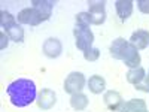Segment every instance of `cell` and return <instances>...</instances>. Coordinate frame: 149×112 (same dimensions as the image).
Masks as SVG:
<instances>
[{
    "mask_svg": "<svg viewBox=\"0 0 149 112\" xmlns=\"http://www.w3.org/2000/svg\"><path fill=\"white\" fill-rule=\"evenodd\" d=\"M145 87H146V93H149V75H148V76L145 78Z\"/></svg>",
    "mask_w": 149,
    "mask_h": 112,
    "instance_id": "obj_24",
    "label": "cell"
},
{
    "mask_svg": "<svg viewBox=\"0 0 149 112\" xmlns=\"http://www.w3.org/2000/svg\"><path fill=\"white\" fill-rule=\"evenodd\" d=\"M86 81L84 73L81 72H72L67 75V78L64 81V91L67 94H76V93H82L84 87H85Z\"/></svg>",
    "mask_w": 149,
    "mask_h": 112,
    "instance_id": "obj_2",
    "label": "cell"
},
{
    "mask_svg": "<svg viewBox=\"0 0 149 112\" xmlns=\"http://www.w3.org/2000/svg\"><path fill=\"white\" fill-rule=\"evenodd\" d=\"M42 51L48 58H57L63 52V45L57 37H48L42 45Z\"/></svg>",
    "mask_w": 149,
    "mask_h": 112,
    "instance_id": "obj_9",
    "label": "cell"
},
{
    "mask_svg": "<svg viewBox=\"0 0 149 112\" xmlns=\"http://www.w3.org/2000/svg\"><path fill=\"white\" fill-rule=\"evenodd\" d=\"M0 39H2V43H0V48H2V49H5V48L8 46V43H9V36L6 34V32H2V33H0Z\"/></svg>",
    "mask_w": 149,
    "mask_h": 112,
    "instance_id": "obj_23",
    "label": "cell"
},
{
    "mask_svg": "<svg viewBox=\"0 0 149 112\" xmlns=\"http://www.w3.org/2000/svg\"><path fill=\"white\" fill-rule=\"evenodd\" d=\"M145 78H146V72H145V69H143L142 66L134 67V69H130V70L127 72V81H128L130 84H133L134 87L139 85V84H142V82L145 81Z\"/></svg>",
    "mask_w": 149,
    "mask_h": 112,
    "instance_id": "obj_14",
    "label": "cell"
},
{
    "mask_svg": "<svg viewBox=\"0 0 149 112\" xmlns=\"http://www.w3.org/2000/svg\"><path fill=\"white\" fill-rule=\"evenodd\" d=\"M73 36H74V39H76V48L81 49L82 52H85V51H88L90 48H93L94 33L90 29L74 27L73 29Z\"/></svg>",
    "mask_w": 149,
    "mask_h": 112,
    "instance_id": "obj_4",
    "label": "cell"
},
{
    "mask_svg": "<svg viewBox=\"0 0 149 112\" xmlns=\"http://www.w3.org/2000/svg\"><path fill=\"white\" fill-rule=\"evenodd\" d=\"M6 34L9 36L10 41H14L17 43H21L24 41V29L19 26L18 22L15 24V26H12L10 29H8L6 30Z\"/></svg>",
    "mask_w": 149,
    "mask_h": 112,
    "instance_id": "obj_18",
    "label": "cell"
},
{
    "mask_svg": "<svg viewBox=\"0 0 149 112\" xmlns=\"http://www.w3.org/2000/svg\"><path fill=\"white\" fill-rule=\"evenodd\" d=\"M145 108H148V106H146V102L143 99H131L128 102H124L119 112H136V111L145 109Z\"/></svg>",
    "mask_w": 149,
    "mask_h": 112,
    "instance_id": "obj_17",
    "label": "cell"
},
{
    "mask_svg": "<svg viewBox=\"0 0 149 112\" xmlns=\"http://www.w3.org/2000/svg\"><path fill=\"white\" fill-rule=\"evenodd\" d=\"M86 85H88V90L93 94H102L106 91V79L102 75H93L86 82Z\"/></svg>",
    "mask_w": 149,
    "mask_h": 112,
    "instance_id": "obj_13",
    "label": "cell"
},
{
    "mask_svg": "<svg viewBox=\"0 0 149 112\" xmlns=\"http://www.w3.org/2000/svg\"><path fill=\"white\" fill-rule=\"evenodd\" d=\"M17 21L18 24H24V26H39L42 22L40 15L37 14V10L34 8H26L18 12L17 15Z\"/></svg>",
    "mask_w": 149,
    "mask_h": 112,
    "instance_id": "obj_6",
    "label": "cell"
},
{
    "mask_svg": "<svg viewBox=\"0 0 149 112\" xmlns=\"http://www.w3.org/2000/svg\"><path fill=\"white\" fill-rule=\"evenodd\" d=\"M121 60H122L124 63H125V66L130 67V69L139 67V66H140V61H142L140 54H139V49L136 48L133 43H130V42H127L125 48H124V51H122V54H121Z\"/></svg>",
    "mask_w": 149,
    "mask_h": 112,
    "instance_id": "obj_5",
    "label": "cell"
},
{
    "mask_svg": "<svg viewBox=\"0 0 149 112\" xmlns=\"http://www.w3.org/2000/svg\"><path fill=\"white\" fill-rule=\"evenodd\" d=\"M136 112H148V108H145V109H139V111H136Z\"/></svg>",
    "mask_w": 149,
    "mask_h": 112,
    "instance_id": "obj_25",
    "label": "cell"
},
{
    "mask_svg": "<svg viewBox=\"0 0 149 112\" xmlns=\"http://www.w3.org/2000/svg\"><path fill=\"white\" fill-rule=\"evenodd\" d=\"M88 103H90V100L84 93H76V94L70 96V106L74 111H85L88 108Z\"/></svg>",
    "mask_w": 149,
    "mask_h": 112,
    "instance_id": "obj_15",
    "label": "cell"
},
{
    "mask_svg": "<svg viewBox=\"0 0 149 112\" xmlns=\"http://www.w3.org/2000/svg\"><path fill=\"white\" fill-rule=\"evenodd\" d=\"M133 5L134 3L131 2V0H116L115 2V9H116V14H118L121 21H125L131 17Z\"/></svg>",
    "mask_w": 149,
    "mask_h": 112,
    "instance_id": "obj_11",
    "label": "cell"
},
{
    "mask_svg": "<svg viewBox=\"0 0 149 112\" xmlns=\"http://www.w3.org/2000/svg\"><path fill=\"white\" fill-rule=\"evenodd\" d=\"M31 8L37 10V14L40 15L42 21H48L52 15V9H54V2L52 0H33Z\"/></svg>",
    "mask_w": 149,
    "mask_h": 112,
    "instance_id": "obj_10",
    "label": "cell"
},
{
    "mask_svg": "<svg viewBox=\"0 0 149 112\" xmlns=\"http://www.w3.org/2000/svg\"><path fill=\"white\" fill-rule=\"evenodd\" d=\"M130 43H133L137 49H145L149 46V32L146 30H137L130 37Z\"/></svg>",
    "mask_w": 149,
    "mask_h": 112,
    "instance_id": "obj_12",
    "label": "cell"
},
{
    "mask_svg": "<svg viewBox=\"0 0 149 112\" xmlns=\"http://www.w3.org/2000/svg\"><path fill=\"white\" fill-rule=\"evenodd\" d=\"M84 58L86 61H97L100 58V49L98 48H90L88 51L84 52Z\"/></svg>",
    "mask_w": 149,
    "mask_h": 112,
    "instance_id": "obj_21",
    "label": "cell"
},
{
    "mask_svg": "<svg viewBox=\"0 0 149 112\" xmlns=\"http://www.w3.org/2000/svg\"><path fill=\"white\" fill-rule=\"evenodd\" d=\"M18 21H17V17H14L8 10H2L0 12V24H2V27L5 29V32L8 29H10L12 26H15Z\"/></svg>",
    "mask_w": 149,
    "mask_h": 112,
    "instance_id": "obj_19",
    "label": "cell"
},
{
    "mask_svg": "<svg viewBox=\"0 0 149 112\" xmlns=\"http://www.w3.org/2000/svg\"><path fill=\"white\" fill-rule=\"evenodd\" d=\"M37 108L42 111H49L51 108H54V105L57 103V94L54 90L51 88H43L42 91H39L36 99Z\"/></svg>",
    "mask_w": 149,
    "mask_h": 112,
    "instance_id": "obj_7",
    "label": "cell"
},
{
    "mask_svg": "<svg viewBox=\"0 0 149 112\" xmlns=\"http://www.w3.org/2000/svg\"><path fill=\"white\" fill-rule=\"evenodd\" d=\"M103 100H104V105L109 111L112 112H119L122 105H124V99L121 96V93L115 91V90H109V91H104L103 94Z\"/></svg>",
    "mask_w": 149,
    "mask_h": 112,
    "instance_id": "obj_8",
    "label": "cell"
},
{
    "mask_svg": "<svg viewBox=\"0 0 149 112\" xmlns=\"http://www.w3.org/2000/svg\"><path fill=\"white\" fill-rule=\"evenodd\" d=\"M88 14L91 18V24L102 26L106 21V3L100 0H90L88 2Z\"/></svg>",
    "mask_w": 149,
    "mask_h": 112,
    "instance_id": "obj_3",
    "label": "cell"
},
{
    "mask_svg": "<svg viewBox=\"0 0 149 112\" xmlns=\"http://www.w3.org/2000/svg\"><path fill=\"white\" fill-rule=\"evenodd\" d=\"M74 21H76V27L79 29H90L91 26V18H90L88 12H79L76 18H74Z\"/></svg>",
    "mask_w": 149,
    "mask_h": 112,
    "instance_id": "obj_20",
    "label": "cell"
},
{
    "mask_svg": "<svg viewBox=\"0 0 149 112\" xmlns=\"http://www.w3.org/2000/svg\"><path fill=\"white\" fill-rule=\"evenodd\" d=\"M127 42L128 41H125L124 37H118V39H115L113 42H112V45L109 48V52L115 60H121V54L124 51V48H125Z\"/></svg>",
    "mask_w": 149,
    "mask_h": 112,
    "instance_id": "obj_16",
    "label": "cell"
},
{
    "mask_svg": "<svg viewBox=\"0 0 149 112\" xmlns=\"http://www.w3.org/2000/svg\"><path fill=\"white\" fill-rule=\"evenodd\" d=\"M137 8L143 14H149V0H137Z\"/></svg>",
    "mask_w": 149,
    "mask_h": 112,
    "instance_id": "obj_22",
    "label": "cell"
},
{
    "mask_svg": "<svg viewBox=\"0 0 149 112\" xmlns=\"http://www.w3.org/2000/svg\"><path fill=\"white\" fill-rule=\"evenodd\" d=\"M6 93L9 96L10 103L17 108H26L31 105L33 102H36L37 94H39L36 84L31 79H26V78L10 82L6 88Z\"/></svg>",
    "mask_w": 149,
    "mask_h": 112,
    "instance_id": "obj_1",
    "label": "cell"
}]
</instances>
